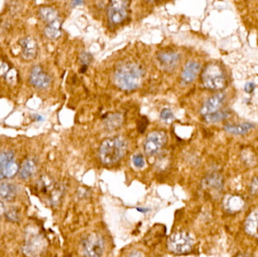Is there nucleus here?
<instances>
[{
  "mask_svg": "<svg viewBox=\"0 0 258 257\" xmlns=\"http://www.w3.org/2000/svg\"><path fill=\"white\" fill-rule=\"evenodd\" d=\"M36 161L31 158H28L23 163L19 170V176L21 179L27 180L31 178L36 172Z\"/></svg>",
  "mask_w": 258,
  "mask_h": 257,
  "instance_id": "obj_19",
  "label": "nucleus"
},
{
  "mask_svg": "<svg viewBox=\"0 0 258 257\" xmlns=\"http://www.w3.org/2000/svg\"><path fill=\"white\" fill-rule=\"evenodd\" d=\"M245 205V202L238 196H227L224 199V208L230 213H236L241 211Z\"/></svg>",
  "mask_w": 258,
  "mask_h": 257,
  "instance_id": "obj_15",
  "label": "nucleus"
},
{
  "mask_svg": "<svg viewBox=\"0 0 258 257\" xmlns=\"http://www.w3.org/2000/svg\"><path fill=\"white\" fill-rule=\"evenodd\" d=\"M5 214H6V218L9 221L17 222L19 220V214L15 208H12V209L11 208L9 211H6Z\"/></svg>",
  "mask_w": 258,
  "mask_h": 257,
  "instance_id": "obj_26",
  "label": "nucleus"
},
{
  "mask_svg": "<svg viewBox=\"0 0 258 257\" xmlns=\"http://www.w3.org/2000/svg\"><path fill=\"white\" fill-rule=\"evenodd\" d=\"M39 15L42 20L47 22V24H50L59 20L57 11L54 8L49 7V6L41 8L39 10Z\"/></svg>",
  "mask_w": 258,
  "mask_h": 257,
  "instance_id": "obj_22",
  "label": "nucleus"
},
{
  "mask_svg": "<svg viewBox=\"0 0 258 257\" xmlns=\"http://www.w3.org/2000/svg\"><path fill=\"white\" fill-rule=\"evenodd\" d=\"M245 230L248 235L258 238V209L254 210L247 217Z\"/></svg>",
  "mask_w": 258,
  "mask_h": 257,
  "instance_id": "obj_16",
  "label": "nucleus"
},
{
  "mask_svg": "<svg viewBox=\"0 0 258 257\" xmlns=\"http://www.w3.org/2000/svg\"><path fill=\"white\" fill-rule=\"evenodd\" d=\"M157 60L161 67L165 70L171 71L175 69L180 61V56L177 52L171 50L162 51L157 55Z\"/></svg>",
  "mask_w": 258,
  "mask_h": 257,
  "instance_id": "obj_9",
  "label": "nucleus"
},
{
  "mask_svg": "<svg viewBox=\"0 0 258 257\" xmlns=\"http://www.w3.org/2000/svg\"><path fill=\"white\" fill-rule=\"evenodd\" d=\"M202 82L209 90H221L227 86V78L221 66L211 63L202 73Z\"/></svg>",
  "mask_w": 258,
  "mask_h": 257,
  "instance_id": "obj_3",
  "label": "nucleus"
},
{
  "mask_svg": "<svg viewBox=\"0 0 258 257\" xmlns=\"http://www.w3.org/2000/svg\"><path fill=\"white\" fill-rule=\"evenodd\" d=\"M201 66L197 61L187 62L183 68L181 74V81L183 84H188L192 83L200 73Z\"/></svg>",
  "mask_w": 258,
  "mask_h": 257,
  "instance_id": "obj_12",
  "label": "nucleus"
},
{
  "mask_svg": "<svg viewBox=\"0 0 258 257\" xmlns=\"http://www.w3.org/2000/svg\"><path fill=\"white\" fill-rule=\"evenodd\" d=\"M251 194H257L258 193V178H254L253 180L252 184L251 186Z\"/></svg>",
  "mask_w": 258,
  "mask_h": 257,
  "instance_id": "obj_31",
  "label": "nucleus"
},
{
  "mask_svg": "<svg viewBox=\"0 0 258 257\" xmlns=\"http://www.w3.org/2000/svg\"><path fill=\"white\" fill-rule=\"evenodd\" d=\"M18 190L16 186L10 183H3L0 184V197L4 200L11 202L16 197Z\"/></svg>",
  "mask_w": 258,
  "mask_h": 257,
  "instance_id": "obj_18",
  "label": "nucleus"
},
{
  "mask_svg": "<svg viewBox=\"0 0 258 257\" xmlns=\"http://www.w3.org/2000/svg\"><path fill=\"white\" fill-rule=\"evenodd\" d=\"M128 257H143V255L140 252L134 251L129 255Z\"/></svg>",
  "mask_w": 258,
  "mask_h": 257,
  "instance_id": "obj_35",
  "label": "nucleus"
},
{
  "mask_svg": "<svg viewBox=\"0 0 258 257\" xmlns=\"http://www.w3.org/2000/svg\"><path fill=\"white\" fill-rule=\"evenodd\" d=\"M42 119H43L42 116H39V115H35L34 120L37 121V122H40Z\"/></svg>",
  "mask_w": 258,
  "mask_h": 257,
  "instance_id": "obj_36",
  "label": "nucleus"
},
{
  "mask_svg": "<svg viewBox=\"0 0 258 257\" xmlns=\"http://www.w3.org/2000/svg\"><path fill=\"white\" fill-rule=\"evenodd\" d=\"M134 165L138 168H142L145 165V161L141 154H138L133 157Z\"/></svg>",
  "mask_w": 258,
  "mask_h": 257,
  "instance_id": "obj_29",
  "label": "nucleus"
},
{
  "mask_svg": "<svg viewBox=\"0 0 258 257\" xmlns=\"http://www.w3.org/2000/svg\"><path fill=\"white\" fill-rule=\"evenodd\" d=\"M44 242L40 236H33L24 247V253L29 256H37L43 248Z\"/></svg>",
  "mask_w": 258,
  "mask_h": 257,
  "instance_id": "obj_14",
  "label": "nucleus"
},
{
  "mask_svg": "<svg viewBox=\"0 0 258 257\" xmlns=\"http://www.w3.org/2000/svg\"><path fill=\"white\" fill-rule=\"evenodd\" d=\"M8 71V65L0 60V75H5Z\"/></svg>",
  "mask_w": 258,
  "mask_h": 257,
  "instance_id": "obj_33",
  "label": "nucleus"
},
{
  "mask_svg": "<svg viewBox=\"0 0 258 257\" xmlns=\"http://www.w3.org/2000/svg\"><path fill=\"white\" fill-rule=\"evenodd\" d=\"M93 60V57L92 54L87 52H83L80 54V61L83 66H87Z\"/></svg>",
  "mask_w": 258,
  "mask_h": 257,
  "instance_id": "obj_28",
  "label": "nucleus"
},
{
  "mask_svg": "<svg viewBox=\"0 0 258 257\" xmlns=\"http://www.w3.org/2000/svg\"><path fill=\"white\" fill-rule=\"evenodd\" d=\"M30 81L37 89H45L51 84V78L41 66H35L30 72Z\"/></svg>",
  "mask_w": 258,
  "mask_h": 257,
  "instance_id": "obj_8",
  "label": "nucleus"
},
{
  "mask_svg": "<svg viewBox=\"0 0 258 257\" xmlns=\"http://www.w3.org/2000/svg\"><path fill=\"white\" fill-rule=\"evenodd\" d=\"M167 141L168 137L165 131H153L147 135L144 141V152L149 156H153L165 147Z\"/></svg>",
  "mask_w": 258,
  "mask_h": 257,
  "instance_id": "obj_5",
  "label": "nucleus"
},
{
  "mask_svg": "<svg viewBox=\"0 0 258 257\" xmlns=\"http://www.w3.org/2000/svg\"><path fill=\"white\" fill-rule=\"evenodd\" d=\"M147 125H148V119L143 116L141 120H139L138 123V130L141 134H144V131L147 129Z\"/></svg>",
  "mask_w": 258,
  "mask_h": 257,
  "instance_id": "obj_30",
  "label": "nucleus"
},
{
  "mask_svg": "<svg viewBox=\"0 0 258 257\" xmlns=\"http://www.w3.org/2000/svg\"><path fill=\"white\" fill-rule=\"evenodd\" d=\"M224 186L223 177L218 173H212L208 175L202 181V187L205 190L218 192L222 190Z\"/></svg>",
  "mask_w": 258,
  "mask_h": 257,
  "instance_id": "obj_13",
  "label": "nucleus"
},
{
  "mask_svg": "<svg viewBox=\"0 0 258 257\" xmlns=\"http://www.w3.org/2000/svg\"><path fill=\"white\" fill-rule=\"evenodd\" d=\"M229 116H230V113L228 112L218 111L204 116V119L209 123H216V122H220L227 119Z\"/></svg>",
  "mask_w": 258,
  "mask_h": 257,
  "instance_id": "obj_24",
  "label": "nucleus"
},
{
  "mask_svg": "<svg viewBox=\"0 0 258 257\" xmlns=\"http://www.w3.org/2000/svg\"><path fill=\"white\" fill-rule=\"evenodd\" d=\"M127 149L128 143L123 137H109L100 146V159L103 164L107 165L116 164L125 156Z\"/></svg>",
  "mask_w": 258,
  "mask_h": 257,
  "instance_id": "obj_2",
  "label": "nucleus"
},
{
  "mask_svg": "<svg viewBox=\"0 0 258 257\" xmlns=\"http://www.w3.org/2000/svg\"><path fill=\"white\" fill-rule=\"evenodd\" d=\"M128 1H111L107 7V17L113 24H119L126 19L128 14Z\"/></svg>",
  "mask_w": 258,
  "mask_h": 257,
  "instance_id": "obj_7",
  "label": "nucleus"
},
{
  "mask_svg": "<svg viewBox=\"0 0 258 257\" xmlns=\"http://www.w3.org/2000/svg\"><path fill=\"white\" fill-rule=\"evenodd\" d=\"M254 128V125L249 122H244L238 125H226L224 129L227 132L230 134H236V135H242L247 134L251 130Z\"/></svg>",
  "mask_w": 258,
  "mask_h": 257,
  "instance_id": "obj_17",
  "label": "nucleus"
},
{
  "mask_svg": "<svg viewBox=\"0 0 258 257\" xmlns=\"http://www.w3.org/2000/svg\"><path fill=\"white\" fill-rule=\"evenodd\" d=\"M255 89V84L253 82H248L245 84V91L246 93L251 94Z\"/></svg>",
  "mask_w": 258,
  "mask_h": 257,
  "instance_id": "obj_32",
  "label": "nucleus"
},
{
  "mask_svg": "<svg viewBox=\"0 0 258 257\" xmlns=\"http://www.w3.org/2000/svg\"><path fill=\"white\" fill-rule=\"evenodd\" d=\"M236 257H251V256H248V255H247V254H239V255H238V256Z\"/></svg>",
  "mask_w": 258,
  "mask_h": 257,
  "instance_id": "obj_38",
  "label": "nucleus"
},
{
  "mask_svg": "<svg viewBox=\"0 0 258 257\" xmlns=\"http://www.w3.org/2000/svg\"><path fill=\"white\" fill-rule=\"evenodd\" d=\"M194 239L187 232H176L168 240V248L176 254L189 253L194 247Z\"/></svg>",
  "mask_w": 258,
  "mask_h": 257,
  "instance_id": "obj_4",
  "label": "nucleus"
},
{
  "mask_svg": "<svg viewBox=\"0 0 258 257\" xmlns=\"http://www.w3.org/2000/svg\"><path fill=\"white\" fill-rule=\"evenodd\" d=\"M123 122V118L120 113H112L107 115L104 119L106 128L109 130H114L119 128Z\"/></svg>",
  "mask_w": 258,
  "mask_h": 257,
  "instance_id": "obj_21",
  "label": "nucleus"
},
{
  "mask_svg": "<svg viewBox=\"0 0 258 257\" xmlns=\"http://www.w3.org/2000/svg\"><path fill=\"white\" fill-rule=\"evenodd\" d=\"M83 3H83V1H74L73 2L72 4L74 6H78V5H83Z\"/></svg>",
  "mask_w": 258,
  "mask_h": 257,
  "instance_id": "obj_37",
  "label": "nucleus"
},
{
  "mask_svg": "<svg viewBox=\"0 0 258 257\" xmlns=\"http://www.w3.org/2000/svg\"><path fill=\"white\" fill-rule=\"evenodd\" d=\"M224 99H225V95L223 93L217 94V95L211 97L203 104V107H201V110H200V113L203 116H206L215 113V112H218L220 107L222 106Z\"/></svg>",
  "mask_w": 258,
  "mask_h": 257,
  "instance_id": "obj_10",
  "label": "nucleus"
},
{
  "mask_svg": "<svg viewBox=\"0 0 258 257\" xmlns=\"http://www.w3.org/2000/svg\"><path fill=\"white\" fill-rule=\"evenodd\" d=\"M19 170V166L15 161H12L9 164L0 169V180L4 178H14Z\"/></svg>",
  "mask_w": 258,
  "mask_h": 257,
  "instance_id": "obj_23",
  "label": "nucleus"
},
{
  "mask_svg": "<svg viewBox=\"0 0 258 257\" xmlns=\"http://www.w3.org/2000/svg\"><path fill=\"white\" fill-rule=\"evenodd\" d=\"M6 212V208H5L4 204L0 201V216L3 215Z\"/></svg>",
  "mask_w": 258,
  "mask_h": 257,
  "instance_id": "obj_34",
  "label": "nucleus"
},
{
  "mask_svg": "<svg viewBox=\"0 0 258 257\" xmlns=\"http://www.w3.org/2000/svg\"><path fill=\"white\" fill-rule=\"evenodd\" d=\"M14 157L15 155L12 151H3L0 152V169L6 167L12 161H15Z\"/></svg>",
  "mask_w": 258,
  "mask_h": 257,
  "instance_id": "obj_25",
  "label": "nucleus"
},
{
  "mask_svg": "<svg viewBox=\"0 0 258 257\" xmlns=\"http://www.w3.org/2000/svg\"><path fill=\"white\" fill-rule=\"evenodd\" d=\"M21 47L22 57L24 60H32L36 57L37 54V43L33 38L30 36L23 38L19 41Z\"/></svg>",
  "mask_w": 258,
  "mask_h": 257,
  "instance_id": "obj_11",
  "label": "nucleus"
},
{
  "mask_svg": "<svg viewBox=\"0 0 258 257\" xmlns=\"http://www.w3.org/2000/svg\"><path fill=\"white\" fill-rule=\"evenodd\" d=\"M104 249V240L99 234L91 233L83 240V253L86 257H101Z\"/></svg>",
  "mask_w": 258,
  "mask_h": 257,
  "instance_id": "obj_6",
  "label": "nucleus"
},
{
  "mask_svg": "<svg viewBox=\"0 0 258 257\" xmlns=\"http://www.w3.org/2000/svg\"><path fill=\"white\" fill-rule=\"evenodd\" d=\"M144 72L141 66L135 63H123L115 70L114 78L116 85L125 91L138 89L142 81Z\"/></svg>",
  "mask_w": 258,
  "mask_h": 257,
  "instance_id": "obj_1",
  "label": "nucleus"
},
{
  "mask_svg": "<svg viewBox=\"0 0 258 257\" xmlns=\"http://www.w3.org/2000/svg\"><path fill=\"white\" fill-rule=\"evenodd\" d=\"M46 37L50 39H56L61 35V24L60 21H54V22L48 24L44 30Z\"/></svg>",
  "mask_w": 258,
  "mask_h": 257,
  "instance_id": "obj_20",
  "label": "nucleus"
},
{
  "mask_svg": "<svg viewBox=\"0 0 258 257\" xmlns=\"http://www.w3.org/2000/svg\"><path fill=\"white\" fill-rule=\"evenodd\" d=\"M160 118L162 120L165 121V122H169V121L174 119V115H173V113L170 109L164 108L161 111Z\"/></svg>",
  "mask_w": 258,
  "mask_h": 257,
  "instance_id": "obj_27",
  "label": "nucleus"
}]
</instances>
